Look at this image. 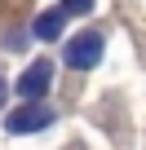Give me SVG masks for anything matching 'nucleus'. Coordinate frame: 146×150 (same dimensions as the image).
I'll list each match as a JSON object with an SVG mask.
<instances>
[{
  "instance_id": "nucleus-1",
  "label": "nucleus",
  "mask_w": 146,
  "mask_h": 150,
  "mask_svg": "<svg viewBox=\"0 0 146 150\" xmlns=\"http://www.w3.org/2000/svg\"><path fill=\"white\" fill-rule=\"evenodd\" d=\"M53 124V110L49 106H40L36 97H27V106H18V110H9L5 115V132H40V128H49Z\"/></svg>"
},
{
  "instance_id": "nucleus-2",
  "label": "nucleus",
  "mask_w": 146,
  "mask_h": 150,
  "mask_svg": "<svg viewBox=\"0 0 146 150\" xmlns=\"http://www.w3.org/2000/svg\"><path fill=\"white\" fill-rule=\"evenodd\" d=\"M102 62V35L98 31H84V35H75L66 44V66H75V71H89V66H98Z\"/></svg>"
},
{
  "instance_id": "nucleus-3",
  "label": "nucleus",
  "mask_w": 146,
  "mask_h": 150,
  "mask_svg": "<svg viewBox=\"0 0 146 150\" xmlns=\"http://www.w3.org/2000/svg\"><path fill=\"white\" fill-rule=\"evenodd\" d=\"M49 80H53V62L40 57V62H31V66L22 71L18 93H22V97H40V93H49Z\"/></svg>"
},
{
  "instance_id": "nucleus-4",
  "label": "nucleus",
  "mask_w": 146,
  "mask_h": 150,
  "mask_svg": "<svg viewBox=\"0 0 146 150\" xmlns=\"http://www.w3.org/2000/svg\"><path fill=\"white\" fill-rule=\"evenodd\" d=\"M66 18H71V13H66L62 5H58V9H49V13H40V18H36V35H40V40L62 35V22H66Z\"/></svg>"
},
{
  "instance_id": "nucleus-5",
  "label": "nucleus",
  "mask_w": 146,
  "mask_h": 150,
  "mask_svg": "<svg viewBox=\"0 0 146 150\" xmlns=\"http://www.w3.org/2000/svg\"><path fill=\"white\" fill-rule=\"evenodd\" d=\"M62 9H66V13H89L93 0H62Z\"/></svg>"
},
{
  "instance_id": "nucleus-6",
  "label": "nucleus",
  "mask_w": 146,
  "mask_h": 150,
  "mask_svg": "<svg viewBox=\"0 0 146 150\" xmlns=\"http://www.w3.org/2000/svg\"><path fill=\"white\" fill-rule=\"evenodd\" d=\"M5 97H9V84H5V80H0V106H5Z\"/></svg>"
}]
</instances>
